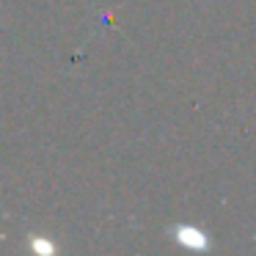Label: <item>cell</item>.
<instances>
[{
  "label": "cell",
  "mask_w": 256,
  "mask_h": 256,
  "mask_svg": "<svg viewBox=\"0 0 256 256\" xmlns=\"http://www.w3.org/2000/svg\"><path fill=\"white\" fill-rule=\"evenodd\" d=\"M34 248H39V250H52V245L44 242V240H34Z\"/></svg>",
  "instance_id": "cell-1"
}]
</instances>
